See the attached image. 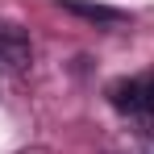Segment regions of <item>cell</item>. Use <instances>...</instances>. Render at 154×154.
Returning <instances> with one entry per match:
<instances>
[{
	"instance_id": "cell-2",
	"label": "cell",
	"mask_w": 154,
	"mask_h": 154,
	"mask_svg": "<svg viewBox=\"0 0 154 154\" xmlns=\"http://www.w3.org/2000/svg\"><path fill=\"white\" fill-rule=\"evenodd\" d=\"M33 46H29V33L13 21H0V63L4 67H25Z\"/></svg>"
},
{
	"instance_id": "cell-1",
	"label": "cell",
	"mask_w": 154,
	"mask_h": 154,
	"mask_svg": "<svg viewBox=\"0 0 154 154\" xmlns=\"http://www.w3.org/2000/svg\"><path fill=\"white\" fill-rule=\"evenodd\" d=\"M108 100L117 104L121 112H129V117H150L154 112V71L112 83L108 88Z\"/></svg>"
},
{
	"instance_id": "cell-3",
	"label": "cell",
	"mask_w": 154,
	"mask_h": 154,
	"mask_svg": "<svg viewBox=\"0 0 154 154\" xmlns=\"http://www.w3.org/2000/svg\"><path fill=\"white\" fill-rule=\"evenodd\" d=\"M75 17H88V21H96V25H121L125 21V13H117V8H104V4H67Z\"/></svg>"
},
{
	"instance_id": "cell-4",
	"label": "cell",
	"mask_w": 154,
	"mask_h": 154,
	"mask_svg": "<svg viewBox=\"0 0 154 154\" xmlns=\"http://www.w3.org/2000/svg\"><path fill=\"white\" fill-rule=\"evenodd\" d=\"M150 154H154V146H150Z\"/></svg>"
}]
</instances>
